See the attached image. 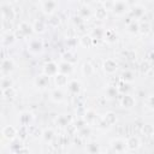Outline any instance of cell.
<instances>
[{
	"mask_svg": "<svg viewBox=\"0 0 154 154\" xmlns=\"http://www.w3.org/2000/svg\"><path fill=\"white\" fill-rule=\"evenodd\" d=\"M97 101H99V103H100V105L102 106V105H103V102H105L106 100H105V99H103V97L101 96V97H99V99H97Z\"/></svg>",
	"mask_w": 154,
	"mask_h": 154,
	"instance_id": "obj_52",
	"label": "cell"
},
{
	"mask_svg": "<svg viewBox=\"0 0 154 154\" xmlns=\"http://www.w3.org/2000/svg\"><path fill=\"white\" fill-rule=\"evenodd\" d=\"M95 18L96 19H99V20H103V19H106V17H107V10L103 7V6H101V7H97L96 10H95Z\"/></svg>",
	"mask_w": 154,
	"mask_h": 154,
	"instance_id": "obj_27",
	"label": "cell"
},
{
	"mask_svg": "<svg viewBox=\"0 0 154 154\" xmlns=\"http://www.w3.org/2000/svg\"><path fill=\"white\" fill-rule=\"evenodd\" d=\"M113 4H114V1H103V2H102L103 7H105L106 10H112Z\"/></svg>",
	"mask_w": 154,
	"mask_h": 154,
	"instance_id": "obj_48",
	"label": "cell"
},
{
	"mask_svg": "<svg viewBox=\"0 0 154 154\" xmlns=\"http://www.w3.org/2000/svg\"><path fill=\"white\" fill-rule=\"evenodd\" d=\"M150 60H154V52L150 53Z\"/></svg>",
	"mask_w": 154,
	"mask_h": 154,
	"instance_id": "obj_53",
	"label": "cell"
},
{
	"mask_svg": "<svg viewBox=\"0 0 154 154\" xmlns=\"http://www.w3.org/2000/svg\"><path fill=\"white\" fill-rule=\"evenodd\" d=\"M32 114L29 113V112H23L20 116H19V124L23 125V126H30V123L32 120Z\"/></svg>",
	"mask_w": 154,
	"mask_h": 154,
	"instance_id": "obj_16",
	"label": "cell"
},
{
	"mask_svg": "<svg viewBox=\"0 0 154 154\" xmlns=\"http://www.w3.org/2000/svg\"><path fill=\"white\" fill-rule=\"evenodd\" d=\"M75 126L77 128V130H81V129H83V128L87 126V122L84 120L83 117H79V118H77V120L75 123Z\"/></svg>",
	"mask_w": 154,
	"mask_h": 154,
	"instance_id": "obj_42",
	"label": "cell"
},
{
	"mask_svg": "<svg viewBox=\"0 0 154 154\" xmlns=\"http://www.w3.org/2000/svg\"><path fill=\"white\" fill-rule=\"evenodd\" d=\"M2 91V95L5 96V97H7V99H12V97H14L16 96V94H17V91H16V89L12 87V88H8V89H5V90H1Z\"/></svg>",
	"mask_w": 154,
	"mask_h": 154,
	"instance_id": "obj_37",
	"label": "cell"
},
{
	"mask_svg": "<svg viewBox=\"0 0 154 154\" xmlns=\"http://www.w3.org/2000/svg\"><path fill=\"white\" fill-rule=\"evenodd\" d=\"M43 73L48 77H54L59 73V65L55 61H48L43 66Z\"/></svg>",
	"mask_w": 154,
	"mask_h": 154,
	"instance_id": "obj_3",
	"label": "cell"
},
{
	"mask_svg": "<svg viewBox=\"0 0 154 154\" xmlns=\"http://www.w3.org/2000/svg\"><path fill=\"white\" fill-rule=\"evenodd\" d=\"M122 77H123V81L124 82H126V83H130L132 79H134V73H132V71H124L123 72V75H122Z\"/></svg>",
	"mask_w": 154,
	"mask_h": 154,
	"instance_id": "obj_40",
	"label": "cell"
},
{
	"mask_svg": "<svg viewBox=\"0 0 154 154\" xmlns=\"http://www.w3.org/2000/svg\"><path fill=\"white\" fill-rule=\"evenodd\" d=\"M85 150H87L88 154H99V152H100V147H99V144H97L96 142L91 141V142H89V143L87 144Z\"/></svg>",
	"mask_w": 154,
	"mask_h": 154,
	"instance_id": "obj_23",
	"label": "cell"
},
{
	"mask_svg": "<svg viewBox=\"0 0 154 154\" xmlns=\"http://www.w3.org/2000/svg\"><path fill=\"white\" fill-rule=\"evenodd\" d=\"M51 99H52L53 101H55V102H61V101H64L65 96H64V93H63L61 88H57V89L52 90V93H51Z\"/></svg>",
	"mask_w": 154,
	"mask_h": 154,
	"instance_id": "obj_17",
	"label": "cell"
},
{
	"mask_svg": "<svg viewBox=\"0 0 154 154\" xmlns=\"http://www.w3.org/2000/svg\"><path fill=\"white\" fill-rule=\"evenodd\" d=\"M138 29H140V23H138L137 20H131V22L128 24V31H129V32L136 34V32H138Z\"/></svg>",
	"mask_w": 154,
	"mask_h": 154,
	"instance_id": "obj_34",
	"label": "cell"
},
{
	"mask_svg": "<svg viewBox=\"0 0 154 154\" xmlns=\"http://www.w3.org/2000/svg\"><path fill=\"white\" fill-rule=\"evenodd\" d=\"M130 12H131V14H132L135 18H141V17L144 14L146 8H144L142 5H135V7H134L132 10H130Z\"/></svg>",
	"mask_w": 154,
	"mask_h": 154,
	"instance_id": "obj_22",
	"label": "cell"
},
{
	"mask_svg": "<svg viewBox=\"0 0 154 154\" xmlns=\"http://www.w3.org/2000/svg\"><path fill=\"white\" fill-rule=\"evenodd\" d=\"M102 69H103V71H105L106 73L112 75V73H114V72L117 71V69H118V63H117L114 59L108 58V59H106V60L103 61Z\"/></svg>",
	"mask_w": 154,
	"mask_h": 154,
	"instance_id": "obj_6",
	"label": "cell"
},
{
	"mask_svg": "<svg viewBox=\"0 0 154 154\" xmlns=\"http://www.w3.org/2000/svg\"><path fill=\"white\" fill-rule=\"evenodd\" d=\"M94 43V40L90 35H82L81 38H79V45L83 47V48H90Z\"/></svg>",
	"mask_w": 154,
	"mask_h": 154,
	"instance_id": "obj_18",
	"label": "cell"
},
{
	"mask_svg": "<svg viewBox=\"0 0 154 154\" xmlns=\"http://www.w3.org/2000/svg\"><path fill=\"white\" fill-rule=\"evenodd\" d=\"M78 16H79L81 18H87V17H89V16H90V8L87 7V6L81 7L79 11H78Z\"/></svg>",
	"mask_w": 154,
	"mask_h": 154,
	"instance_id": "obj_38",
	"label": "cell"
},
{
	"mask_svg": "<svg viewBox=\"0 0 154 154\" xmlns=\"http://www.w3.org/2000/svg\"><path fill=\"white\" fill-rule=\"evenodd\" d=\"M67 88H69V90H70L71 94H75L76 95V94H78L81 91V83L77 79H72V81L69 82Z\"/></svg>",
	"mask_w": 154,
	"mask_h": 154,
	"instance_id": "obj_19",
	"label": "cell"
},
{
	"mask_svg": "<svg viewBox=\"0 0 154 154\" xmlns=\"http://www.w3.org/2000/svg\"><path fill=\"white\" fill-rule=\"evenodd\" d=\"M116 122H117V117L113 112H107L102 118V125L103 126H111V125L116 124Z\"/></svg>",
	"mask_w": 154,
	"mask_h": 154,
	"instance_id": "obj_13",
	"label": "cell"
},
{
	"mask_svg": "<svg viewBox=\"0 0 154 154\" xmlns=\"http://www.w3.org/2000/svg\"><path fill=\"white\" fill-rule=\"evenodd\" d=\"M90 36L93 37V40H94V37H96V38H103V36H105V30H103L102 28H94Z\"/></svg>",
	"mask_w": 154,
	"mask_h": 154,
	"instance_id": "obj_35",
	"label": "cell"
},
{
	"mask_svg": "<svg viewBox=\"0 0 154 154\" xmlns=\"http://www.w3.org/2000/svg\"><path fill=\"white\" fill-rule=\"evenodd\" d=\"M140 72L142 75H147L148 72L152 71V63L149 60H143L141 64H140Z\"/></svg>",
	"mask_w": 154,
	"mask_h": 154,
	"instance_id": "obj_24",
	"label": "cell"
},
{
	"mask_svg": "<svg viewBox=\"0 0 154 154\" xmlns=\"http://www.w3.org/2000/svg\"><path fill=\"white\" fill-rule=\"evenodd\" d=\"M140 144H141V141L135 135L128 137V140H126V147H128L129 150H136V149H138L140 148Z\"/></svg>",
	"mask_w": 154,
	"mask_h": 154,
	"instance_id": "obj_12",
	"label": "cell"
},
{
	"mask_svg": "<svg viewBox=\"0 0 154 154\" xmlns=\"http://www.w3.org/2000/svg\"><path fill=\"white\" fill-rule=\"evenodd\" d=\"M54 82H55V85H57L58 88H63V87H65V85L69 84L67 76L64 75V73H60V72L54 76Z\"/></svg>",
	"mask_w": 154,
	"mask_h": 154,
	"instance_id": "obj_14",
	"label": "cell"
},
{
	"mask_svg": "<svg viewBox=\"0 0 154 154\" xmlns=\"http://www.w3.org/2000/svg\"><path fill=\"white\" fill-rule=\"evenodd\" d=\"M59 72L60 73H64V75H69L72 72V64L67 63V61H61L59 64Z\"/></svg>",
	"mask_w": 154,
	"mask_h": 154,
	"instance_id": "obj_21",
	"label": "cell"
},
{
	"mask_svg": "<svg viewBox=\"0 0 154 154\" xmlns=\"http://www.w3.org/2000/svg\"><path fill=\"white\" fill-rule=\"evenodd\" d=\"M150 31V23L144 20L142 23H140V29H138V32H141L142 35H147L148 32Z\"/></svg>",
	"mask_w": 154,
	"mask_h": 154,
	"instance_id": "obj_32",
	"label": "cell"
},
{
	"mask_svg": "<svg viewBox=\"0 0 154 154\" xmlns=\"http://www.w3.org/2000/svg\"><path fill=\"white\" fill-rule=\"evenodd\" d=\"M32 29L35 32H43L46 30V23L42 19H37L32 24Z\"/></svg>",
	"mask_w": 154,
	"mask_h": 154,
	"instance_id": "obj_25",
	"label": "cell"
},
{
	"mask_svg": "<svg viewBox=\"0 0 154 154\" xmlns=\"http://www.w3.org/2000/svg\"><path fill=\"white\" fill-rule=\"evenodd\" d=\"M63 58H64V61H67V63H70V64H73L75 61H77V57H76L75 53L71 52V51L65 52V53L63 54Z\"/></svg>",
	"mask_w": 154,
	"mask_h": 154,
	"instance_id": "obj_30",
	"label": "cell"
},
{
	"mask_svg": "<svg viewBox=\"0 0 154 154\" xmlns=\"http://www.w3.org/2000/svg\"><path fill=\"white\" fill-rule=\"evenodd\" d=\"M16 67V64L13 61L12 58H5L1 60V73L2 76H6V75H10Z\"/></svg>",
	"mask_w": 154,
	"mask_h": 154,
	"instance_id": "obj_2",
	"label": "cell"
},
{
	"mask_svg": "<svg viewBox=\"0 0 154 154\" xmlns=\"http://www.w3.org/2000/svg\"><path fill=\"white\" fill-rule=\"evenodd\" d=\"M78 131H79V135H81V136H85V134L88 135V134L90 132V129L85 126V128H83V129H81V130H78Z\"/></svg>",
	"mask_w": 154,
	"mask_h": 154,
	"instance_id": "obj_49",
	"label": "cell"
},
{
	"mask_svg": "<svg viewBox=\"0 0 154 154\" xmlns=\"http://www.w3.org/2000/svg\"><path fill=\"white\" fill-rule=\"evenodd\" d=\"M106 93H107L108 96H112V97H113V96H117V94H118L119 91H118V88H117V87H113V85H112V87H108V88H107Z\"/></svg>",
	"mask_w": 154,
	"mask_h": 154,
	"instance_id": "obj_45",
	"label": "cell"
},
{
	"mask_svg": "<svg viewBox=\"0 0 154 154\" xmlns=\"http://www.w3.org/2000/svg\"><path fill=\"white\" fill-rule=\"evenodd\" d=\"M34 31L32 25H30L28 22H20L18 25V36L20 37H26L29 35H31V32Z\"/></svg>",
	"mask_w": 154,
	"mask_h": 154,
	"instance_id": "obj_8",
	"label": "cell"
},
{
	"mask_svg": "<svg viewBox=\"0 0 154 154\" xmlns=\"http://www.w3.org/2000/svg\"><path fill=\"white\" fill-rule=\"evenodd\" d=\"M14 38H16V36H14L13 34L6 32V34L4 35V38H2V43H4V45H8V43H12V42L14 41Z\"/></svg>",
	"mask_w": 154,
	"mask_h": 154,
	"instance_id": "obj_39",
	"label": "cell"
},
{
	"mask_svg": "<svg viewBox=\"0 0 154 154\" xmlns=\"http://www.w3.org/2000/svg\"><path fill=\"white\" fill-rule=\"evenodd\" d=\"M136 101H135V97L130 94H124L120 99V105L124 107V108H132L135 106Z\"/></svg>",
	"mask_w": 154,
	"mask_h": 154,
	"instance_id": "obj_10",
	"label": "cell"
},
{
	"mask_svg": "<svg viewBox=\"0 0 154 154\" xmlns=\"http://www.w3.org/2000/svg\"><path fill=\"white\" fill-rule=\"evenodd\" d=\"M28 129H29V135H31V136H34V137H37V136H42V132L36 128V126H28Z\"/></svg>",
	"mask_w": 154,
	"mask_h": 154,
	"instance_id": "obj_44",
	"label": "cell"
},
{
	"mask_svg": "<svg viewBox=\"0 0 154 154\" xmlns=\"http://www.w3.org/2000/svg\"><path fill=\"white\" fill-rule=\"evenodd\" d=\"M0 85H1V90H5V89H8V88H12V87H13V82H12V79H11L10 77L2 76V77H1Z\"/></svg>",
	"mask_w": 154,
	"mask_h": 154,
	"instance_id": "obj_28",
	"label": "cell"
},
{
	"mask_svg": "<svg viewBox=\"0 0 154 154\" xmlns=\"http://www.w3.org/2000/svg\"><path fill=\"white\" fill-rule=\"evenodd\" d=\"M70 120H71V118L69 116H65V114L59 116L58 119H57V124L59 126H66V125H70Z\"/></svg>",
	"mask_w": 154,
	"mask_h": 154,
	"instance_id": "obj_33",
	"label": "cell"
},
{
	"mask_svg": "<svg viewBox=\"0 0 154 154\" xmlns=\"http://www.w3.org/2000/svg\"><path fill=\"white\" fill-rule=\"evenodd\" d=\"M123 54H124V57H125L128 60H130V61L136 59V53H135V51H132V49H126V51L123 52Z\"/></svg>",
	"mask_w": 154,
	"mask_h": 154,
	"instance_id": "obj_41",
	"label": "cell"
},
{
	"mask_svg": "<svg viewBox=\"0 0 154 154\" xmlns=\"http://www.w3.org/2000/svg\"><path fill=\"white\" fill-rule=\"evenodd\" d=\"M147 105L149 107H154V95H150L148 99H147Z\"/></svg>",
	"mask_w": 154,
	"mask_h": 154,
	"instance_id": "obj_50",
	"label": "cell"
},
{
	"mask_svg": "<svg viewBox=\"0 0 154 154\" xmlns=\"http://www.w3.org/2000/svg\"><path fill=\"white\" fill-rule=\"evenodd\" d=\"M111 11H112L114 14H117V16H123V14H125L128 11H130L129 2H128V1H124V0L114 1L113 7H112Z\"/></svg>",
	"mask_w": 154,
	"mask_h": 154,
	"instance_id": "obj_1",
	"label": "cell"
},
{
	"mask_svg": "<svg viewBox=\"0 0 154 154\" xmlns=\"http://www.w3.org/2000/svg\"><path fill=\"white\" fill-rule=\"evenodd\" d=\"M59 17H57V16H52L49 19H48V24L51 25V26H57L58 24H59Z\"/></svg>",
	"mask_w": 154,
	"mask_h": 154,
	"instance_id": "obj_47",
	"label": "cell"
},
{
	"mask_svg": "<svg viewBox=\"0 0 154 154\" xmlns=\"http://www.w3.org/2000/svg\"><path fill=\"white\" fill-rule=\"evenodd\" d=\"M17 154H30V152H29V149L28 148H25V147H22L18 152H17Z\"/></svg>",
	"mask_w": 154,
	"mask_h": 154,
	"instance_id": "obj_51",
	"label": "cell"
},
{
	"mask_svg": "<svg viewBox=\"0 0 154 154\" xmlns=\"http://www.w3.org/2000/svg\"><path fill=\"white\" fill-rule=\"evenodd\" d=\"M40 4H41V7H42L43 12L47 13V14H52V13L55 11L57 6H58V2H57V1H52V0H48V1H41Z\"/></svg>",
	"mask_w": 154,
	"mask_h": 154,
	"instance_id": "obj_9",
	"label": "cell"
},
{
	"mask_svg": "<svg viewBox=\"0 0 154 154\" xmlns=\"http://www.w3.org/2000/svg\"><path fill=\"white\" fill-rule=\"evenodd\" d=\"M54 137V131L52 129H46L43 132H42V138L46 141V142H51Z\"/></svg>",
	"mask_w": 154,
	"mask_h": 154,
	"instance_id": "obj_36",
	"label": "cell"
},
{
	"mask_svg": "<svg viewBox=\"0 0 154 154\" xmlns=\"http://www.w3.org/2000/svg\"><path fill=\"white\" fill-rule=\"evenodd\" d=\"M82 73H83L84 76H87V77L91 76V75L94 73V67H93V65H91L90 63H84V64L82 65Z\"/></svg>",
	"mask_w": 154,
	"mask_h": 154,
	"instance_id": "obj_29",
	"label": "cell"
},
{
	"mask_svg": "<svg viewBox=\"0 0 154 154\" xmlns=\"http://www.w3.org/2000/svg\"><path fill=\"white\" fill-rule=\"evenodd\" d=\"M1 16L4 20H12L16 17L14 10L10 4H1Z\"/></svg>",
	"mask_w": 154,
	"mask_h": 154,
	"instance_id": "obj_4",
	"label": "cell"
},
{
	"mask_svg": "<svg viewBox=\"0 0 154 154\" xmlns=\"http://www.w3.org/2000/svg\"><path fill=\"white\" fill-rule=\"evenodd\" d=\"M28 47H29V51H30V52H32V53H40V52L43 49V43H42V41L38 40V38H32V40L29 42Z\"/></svg>",
	"mask_w": 154,
	"mask_h": 154,
	"instance_id": "obj_11",
	"label": "cell"
},
{
	"mask_svg": "<svg viewBox=\"0 0 154 154\" xmlns=\"http://www.w3.org/2000/svg\"><path fill=\"white\" fill-rule=\"evenodd\" d=\"M142 134L147 137H150L154 135V126L152 124H144L142 126Z\"/></svg>",
	"mask_w": 154,
	"mask_h": 154,
	"instance_id": "obj_31",
	"label": "cell"
},
{
	"mask_svg": "<svg viewBox=\"0 0 154 154\" xmlns=\"http://www.w3.org/2000/svg\"><path fill=\"white\" fill-rule=\"evenodd\" d=\"M1 26H2L4 31L10 32V30H11V28H12V24H11L10 20H4V19H2V22H1Z\"/></svg>",
	"mask_w": 154,
	"mask_h": 154,
	"instance_id": "obj_46",
	"label": "cell"
},
{
	"mask_svg": "<svg viewBox=\"0 0 154 154\" xmlns=\"http://www.w3.org/2000/svg\"><path fill=\"white\" fill-rule=\"evenodd\" d=\"M103 38H105L106 41H108V42H116V41H117V32H116V30H113V29H107V30H105V36H103Z\"/></svg>",
	"mask_w": 154,
	"mask_h": 154,
	"instance_id": "obj_26",
	"label": "cell"
},
{
	"mask_svg": "<svg viewBox=\"0 0 154 154\" xmlns=\"http://www.w3.org/2000/svg\"><path fill=\"white\" fill-rule=\"evenodd\" d=\"M1 134H2L4 138H6L8 141H12L18 135V129H16L13 125H6V126L2 128Z\"/></svg>",
	"mask_w": 154,
	"mask_h": 154,
	"instance_id": "obj_7",
	"label": "cell"
},
{
	"mask_svg": "<svg viewBox=\"0 0 154 154\" xmlns=\"http://www.w3.org/2000/svg\"><path fill=\"white\" fill-rule=\"evenodd\" d=\"M35 84H36V87L43 89V88H46V87L49 85V77L46 76L45 73L41 75V76H37L36 79H35Z\"/></svg>",
	"mask_w": 154,
	"mask_h": 154,
	"instance_id": "obj_15",
	"label": "cell"
},
{
	"mask_svg": "<svg viewBox=\"0 0 154 154\" xmlns=\"http://www.w3.org/2000/svg\"><path fill=\"white\" fill-rule=\"evenodd\" d=\"M111 147H112V149H113L116 153H118V154H123V153L128 149V147H126V141H124V140H122V138L112 140V141H111Z\"/></svg>",
	"mask_w": 154,
	"mask_h": 154,
	"instance_id": "obj_5",
	"label": "cell"
},
{
	"mask_svg": "<svg viewBox=\"0 0 154 154\" xmlns=\"http://www.w3.org/2000/svg\"><path fill=\"white\" fill-rule=\"evenodd\" d=\"M83 118L84 120L87 122V124H93L95 120H96V113L94 109H85L84 114H83Z\"/></svg>",
	"mask_w": 154,
	"mask_h": 154,
	"instance_id": "obj_20",
	"label": "cell"
},
{
	"mask_svg": "<svg viewBox=\"0 0 154 154\" xmlns=\"http://www.w3.org/2000/svg\"><path fill=\"white\" fill-rule=\"evenodd\" d=\"M28 135H29V129H28V126L20 125V128L18 129V136H19L20 138H25Z\"/></svg>",
	"mask_w": 154,
	"mask_h": 154,
	"instance_id": "obj_43",
	"label": "cell"
}]
</instances>
